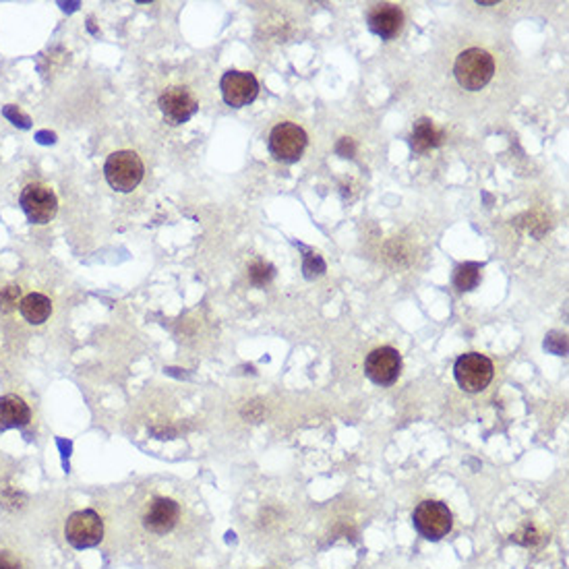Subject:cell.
<instances>
[{"label": "cell", "instance_id": "1", "mask_svg": "<svg viewBox=\"0 0 569 569\" xmlns=\"http://www.w3.org/2000/svg\"><path fill=\"white\" fill-rule=\"evenodd\" d=\"M458 83L468 91H479L491 81L495 75V61L487 50L468 48L456 59L453 64Z\"/></svg>", "mask_w": 569, "mask_h": 569}, {"label": "cell", "instance_id": "2", "mask_svg": "<svg viewBox=\"0 0 569 569\" xmlns=\"http://www.w3.org/2000/svg\"><path fill=\"white\" fill-rule=\"evenodd\" d=\"M143 162L141 157L135 154V151H114L112 156H108L106 166H104V175L108 185L112 189H117L120 193L133 191L137 185L143 180Z\"/></svg>", "mask_w": 569, "mask_h": 569}, {"label": "cell", "instance_id": "3", "mask_svg": "<svg viewBox=\"0 0 569 569\" xmlns=\"http://www.w3.org/2000/svg\"><path fill=\"white\" fill-rule=\"evenodd\" d=\"M413 522L421 536H424L427 540H441L451 532L453 516L445 503L427 499L416 506L413 514Z\"/></svg>", "mask_w": 569, "mask_h": 569}, {"label": "cell", "instance_id": "4", "mask_svg": "<svg viewBox=\"0 0 569 569\" xmlns=\"http://www.w3.org/2000/svg\"><path fill=\"white\" fill-rule=\"evenodd\" d=\"M453 373H456L458 385L462 387L464 392L479 394L482 390H487V385L493 381V363L485 355H479V352H468L456 360V366H453Z\"/></svg>", "mask_w": 569, "mask_h": 569}, {"label": "cell", "instance_id": "5", "mask_svg": "<svg viewBox=\"0 0 569 569\" xmlns=\"http://www.w3.org/2000/svg\"><path fill=\"white\" fill-rule=\"evenodd\" d=\"M19 204L32 224H48L56 215V212H59V199H56L54 191L40 183L27 185L21 191Z\"/></svg>", "mask_w": 569, "mask_h": 569}, {"label": "cell", "instance_id": "6", "mask_svg": "<svg viewBox=\"0 0 569 569\" xmlns=\"http://www.w3.org/2000/svg\"><path fill=\"white\" fill-rule=\"evenodd\" d=\"M307 133L302 131L299 125L294 122H282V125L273 127V131L270 133L268 147L271 151V156L280 162H299L302 151L307 147Z\"/></svg>", "mask_w": 569, "mask_h": 569}, {"label": "cell", "instance_id": "7", "mask_svg": "<svg viewBox=\"0 0 569 569\" xmlns=\"http://www.w3.org/2000/svg\"><path fill=\"white\" fill-rule=\"evenodd\" d=\"M64 535L75 549H90V546L100 545L104 536V524L93 509L75 511L64 526Z\"/></svg>", "mask_w": 569, "mask_h": 569}, {"label": "cell", "instance_id": "8", "mask_svg": "<svg viewBox=\"0 0 569 569\" xmlns=\"http://www.w3.org/2000/svg\"><path fill=\"white\" fill-rule=\"evenodd\" d=\"M365 373L373 384L387 387L398 381L402 373V356L392 346H381L369 352L365 360Z\"/></svg>", "mask_w": 569, "mask_h": 569}, {"label": "cell", "instance_id": "9", "mask_svg": "<svg viewBox=\"0 0 569 569\" xmlns=\"http://www.w3.org/2000/svg\"><path fill=\"white\" fill-rule=\"evenodd\" d=\"M224 102L232 108L249 106L259 93V81L253 73L247 71H228L220 81Z\"/></svg>", "mask_w": 569, "mask_h": 569}, {"label": "cell", "instance_id": "10", "mask_svg": "<svg viewBox=\"0 0 569 569\" xmlns=\"http://www.w3.org/2000/svg\"><path fill=\"white\" fill-rule=\"evenodd\" d=\"M160 110L170 125H183L199 110L197 98L186 88H168L160 96Z\"/></svg>", "mask_w": 569, "mask_h": 569}, {"label": "cell", "instance_id": "11", "mask_svg": "<svg viewBox=\"0 0 569 569\" xmlns=\"http://www.w3.org/2000/svg\"><path fill=\"white\" fill-rule=\"evenodd\" d=\"M180 517V507L168 497H156L143 514V526L151 535H168Z\"/></svg>", "mask_w": 569, "mask_h": 569}, {"label": "cell", "instance_id": "12", "mask_svg": "<svg viewBox=\"0 0 569 569\" xmlns=\"http://www.w3.org/2000/svg\"><path fill=\"white\" fill-rule=\"evenodd\" d=\"M402 24H404V13L394 5H377L369 13L371 32L384 40H392L394 35H398Z\"/></svg>", "mask_w": 569, "mask_h": 569}, {"label": "cell", "instance_id": "13", "mask_svg": "<svg viewBox=\"0 0 569 569\" xmlns=\"http://www.w3.org/2000/svg\"><path fill=\"white\" fill-rule=\"evenodd\" d=\"M32 421L30 406L17 395H5L0 398V429H17L25 427Z\"/></svg>", "mask_w": 569, "mask_h": 569}, {"label": "cell", "instance_id": "14", "mask_svg": "<svg viewBox=\"0 0 569 569\" xmlns=\"http://www.w3.org/2000/svg\"><path fill=\"white\" fill-rule=\"evenodd\" d=\"M443 141V133L437 131L433 120L419 119L414 122L413 135H410V147L416 154H424V151L437 147Z\"/></svg>", "mask_w": 569, "mask_h": 569}, {"label": "cell", "instance_id": "15", "mask_svg": "<svg viewBox=\"0 0 569 569\" xmlns=\"http://www.w3.org/2000/svg\"><path fill=\"white\" fill-rule=\"evenodd\" d=\"M19 311L25 317V321H30L32 326H40V323H44L50 317V313H52V302H50V299L44 297V294L32 292L21 299Z\"/></svg>", "mask_w": 569, "mask_h": 569}, {"label": "cell", "instance_id": "16", "mask_svg": "<svg viewBox=\"0 0 569 569\" xmlns=\"http://www.w3.org/2000/svg\"><path fill=\"white\" fill-rule=\"evenodd\" d=\"M480 270L482 265L480 263H460L456 270H453V286L458 288L460 292H468L472 290V288H477L479 282H480Z\"/></svg>", "mask_w": 569, "mask_h": 569}, {"label": "cell", "instance_id": "17", "mask_svg": "<svg viewBox=\"0 0 569 569\" xmlns=\"http://www.w3.org/2000/svg\"><path fill=\"white\" fill-rule=\"evenodd\" d=\"M273 276H276V270H273V265L268 261H255L249 268V282L257 288L268 286Z\"/></svg>", "mask_w": 569, "mask_h": 569}, {"label": "cell", "instance_id": "18", "mask_svg": "<svg viewBox=\"0 0 569 569\" xmlns=\"http://www.w3.org/2000/svg\"><path fill=\"white\" fill-rule=\"evenodd\" d=\"M302 270H305V276L311 280V278H319L323 271H326V263H323V259L313 253V251H307L305 255V265H302Z\"/></svg>", "mask_w": 569, "mask_h": 569}, {"label": "cell", "instance_id": "19", "mask_svg": "<svg viewBox=\"0 0 569 569\" xmlns=\"http://www.w3.org/2000/svg\"><path fill=\"white\" fill-rule=\"evenodd\" d=\"M19 294H21V288L17 286L0 288V311L3 313L13 311V307H15L19 300Z\"/></svg>", "mask_w": 569, "mask_h": 569}, {"label": "cell", "instance_id": "20", "mask_svg": "<svg viewBox=\"0 0 569 569\" xmlns=\"http://www.w3.org/2000/svg\"><path fill=\"white\" fill-rule=\"evenodd\" d=\"M0 569H27L19 553L11 549H0Z\"/></svg>", "mask_w": 569, "mask_h": 569}]
</instances>
